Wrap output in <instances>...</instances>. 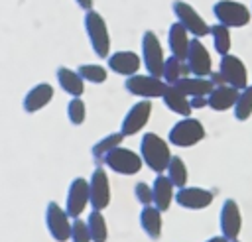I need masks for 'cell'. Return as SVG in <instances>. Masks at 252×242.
Segmentation results:
<instances>
[{"mask_svg": "<svg viewBox=\"0 0 252 242\" xmlns=\"http://www.w3.org/2000/svg\"><path fill=\"white\" fill-rule=\"evenodd\" d=\"M102 161H104L106 167H110L118 175H136L144 165L140 153H136L130 148H122V146H118L112 151H108L102 157Z\"/></svg>", "mask_w": 252, "mask_h": 242, "instance_id": "52a82bcc", "label": "cell"}, {"mask_svg": "<svg viewBox=\"0 0 252 242\" xmlns=\"http://www.w3.org/2000/svg\"><path fill=\"white\" fill-rule=\"evenodd\" d=\"M51 98H53V87L49 83H37L28 91L22 106L28 114H33V112H39L41 108H45L51 102Z\"/></svg>", "mask_w": 252, "mask_h": 242, "instance_id": "ac0fdd59", "label": "cell"}, {"mask_svg": "<svg viewBox=\"0 0 252 242\" xmlns=\"http://www.w3.org/2000/svg\"><path fill=\"white\" fill-rule=\"evenodd\" d=\"M185 63H187L189 75H193V77H209L213 73L211 53L199 37H193L189 41V51H187Z\"/></svg>", "mask_w": 252, "mask_h": 242, "instance_id": "30bf717a", "label": "cell"}, {"mask_svg": "<svg viewBox=\"0 0 252 242\" xmlns=\"http://www.w3.org/2000/svg\"><path fill=\"white\" fill-rule=\"evenodd\" d=\"M219 73L224 81V85H230L238 91L246 89L248 87V71H246V65L240 57L236 55H222L220 57V63H219Z\"/></svg>", "mask_w": 252, "mask_h": 242, "instance_id": "8fae6325", "label": "cell"}, {"mask_svg": "<svg viewBox=\"0 0 252 242\" xmlns=\"http://www.w3.org/2000/svg\"><path fill=\"white\" fill-rule=\"evenodd\" d=\"M175 87L181 92H185L189 98H193V96H209L211 91L215 89V85H213V81L209 77H193V75H187V77L179 79L175 83Z\"/></svg>", "mask_w": 252, "mask_h": 242, "instance_id": "7402d4cb", "label": "cell"}, {"mask_svg": "<svg viewBox=\"0 0 252 242\" xmlns=\"http://www.w3.org/2000/svg\"><path fill=\"white\" fill-rule=\"evenodd\" d=\"M150 116H152V102L146 98H140L136 104L130 106V110L122 118V124H120L122 136L128 138V136L142 132V128L150 122Z\"/></svg>", "mask_w": 252, "mask_h": 242, "instance_id": "7c38bea8", "label": "cell"}, {"mask_svg": "<svg viewBox=\"0 0 252 242\" xmlns=\"http://www.w3.org/2000/svg\"><path fill=\"white\" fill-rule=\"evenodd\" d=\"M134 195H136V201L142 205V207H148V205H154V193H152V185L140 181L134 185Z\"/></svg>", "mask_w": 252, "mask_h": 242, "instance_id": "e575fe53", "label": "cell"}, {"mask_svg": "<svg viewBox=\"0 0 252 242\" xmlns=\"http://www.w3.org/2000/svg\"><path fill=\"white\" fill-rule=\"evenodd\" d=\"M89 199L93 211H104L110 205V181L102 167H94L89 179Z\"/></svg>", "mask_w": 252, "mask_h": 242, "instance_id": "5bb4252c", "label": "cell"}, {"mask_svg": "<svg viewBox=\"0 0 252 242\" xmlns=\"http://www.w3.org/2000/svg\"><path fill=\"white\" fill-rule=\"evenodd\" d=\"M122 140H124V136H122L120 130H118V132H112V134H108V136H104V138H100V140L93 146V155H94L96 159H102L108 151H112L114 148L122 146Z\"/></svg>", "mask_w": 252, "mask_h": 242, "instance_id": "1f68e13d", "label": "cell"}, {"mask_svg": "<svg viewBox=\"0 0 252 242\" xmlns=\"http://www.w3.org/2000/svg\"><path fill=\"white\" fill-rule=\"evenodd\" d=\"M67 118L75 126H81L85 122V118H87V106H85V102H83L81 96H73L69 100V104H67Z\"/></svg>", "mask_w": 252, "mask_h": 242, "instance_id": "d6a6232c", "label": "cell"}, {"mask_svg": "<svg viewBox=\"0 0 252 242\" xmlns=\"http://www.w3.org/2000/svg\"><path fill=\"white\" fill-rule=\"evenodd\" d=\"M87 205H91V199H89V179L85 177H75L71 183H69V189H67V199H65V211L71 218H79Z\"/></svg>", "mask_w": 252, "mask_h": 242, "instance_id": "4fadbf2b", "label": "cell"}, {"mask_svg": "<svg viewBox=\"0 0 252 242\" xmlns=\"http://www.w3.org/2000/svg\"><path fill=\"white\" fill-rule=\"evenodd\" d=\"M238 89L230 87V85H217L211 94L207 96L209 100V108H213L215 112H226L230 108H234V102L238 98Z\"/></svg>", "mask_w": 252, "mask_h": 242, "instance_id": "d6986e66", "label": "cell"}, {"mask_svg": "<svg viewBox=\"0 0 252 242\" xmlns=\"http://www.w3.org/2000/svg\"><path fill=\"white\" fill-rule=\"evenodd\" d=\"M167 138H169V144L177 148H191L205 138V126L201 124L199 118L185 116L169 128Z\"/></svg>", "mask_w": 252, "mask_h": 242, "instance_id": "3957f363", "label": "cell"}, {"mask_svg": "<svg viewBox=\"0 0 252 242\" xmlns=\"http://www.w3.org/2000/svg\"><path fill=\"white\" fill-rule=\"evenodd\" d=\"M167 177L169 181L173 183L175 189H181L187 185V179H189V171H187V165L185 161L179 157V155H171L169 163H167Z\"/></svg>", "mask_w": 252, "mask_h": 242, "instance_id": "83f0119b", "label": "cell"}, {"mask_svg": "<svg viewBox=\"0 0 252 242\" xmlns=\"http://www.w3.org/2000/svg\"><path fill=\"white\" fill-rule=\"evenodd\" d=\"M77 73L81 75L83 81L93 83V85H100V83H104V81L108 79L106 67H102V65H98V63H85V65H81V67L77 69Z\"/></svg>", "mask_w": 252, "mask_h": 242, "instance_id": "4dcf8cb0", "label": "cell"}, {"mask_svg": "<svg viewBox=\"0 0 252 242\" xmlns=\"http://www.w3.org/2000/svg\"><path fill=\"white\" fill-rule=\"evenodd\" d=\"M179 207L189 209V211H201L205 207H209L215 201L213 191L205 189V187H193V185H185L181 189L175 191V199H173Z\"/></svg>", "mask_w": 252, "mask_h": 242, "instance_id": "9a60e30c", "label": "cell"}, {"mask_svg": "<svg viewBox=\"0 0 252 242\" xmlns=\"http://www.w3.org/2000/svg\"><path fill=\"white\" fill-rule=\"evenodd\" d=\"M173 183L169 181V177L167 175H156V179H154V183H152V193H154V207L158 209V211H161V212H165L169 207H171V203H173V199H175V195H173Z\"/></svg>", "mask_w": 252, "mask_h": 242, "instance_id": "ffe728a7", "label": "cell"}, {"mask_svg": "<svg viewBox=\"0 0 252 242\" xmlns=\"http://www.w3.org/2000/svg\"><path fill=\"white\" fill-rule=\"evenodd\" d=\"M140 226L142 230L152 238V240H158L161 236V211H158L154 205H148V207H142L140 211Z\"/></svg>", "mask_w": 252, "mask_h": 242, "instance_id": "d4e9b609", "label": "cell"}, {"mask_svg": "<svg viewBox=\"0 0 252 242\" xmlns=\"http://www.w3.org/2000/svg\"><path fill=\"white\" fill-rule=\"evenodd\" d=\"M55 75H57L59 87H61L67 94H71V96H81V94L85 92V81L81 79V75H79L77 71H73V69H69V67H57Z\"/></svg>", "mask_w": 252, "mask_h": 242, "instance_id": "cb8c5ba5", "label": "cell"}, {"mask_svg": "<svg viewBox=\"0 0 252 242\" xmlns=\"http://www.w3.org/2000/svg\"><path fill=\"white\" fill-rule=\"evenodd\" d=\"M71 242H93L87 220H83V218L71 220Z\"/></svg>", "mask_w": 252, "mask_h": 242, "instance_id": "836d02e7", "label": "cell"}, {"mask_svg": "<svg viewBox=\"0 0 252 242\" xmlns=\"http://www.w3.org/2000/svg\"><path fill=\"white\" fill-rule=\"evenodd\" d=\"M213 14L217 18V24H222L226 28H244L250 22V10L242 2L236 0H219L213 6Z\"/></svg>", "mask_w": 252, "mask_h": 242, "instance_id": "5b68a950", "label": "cell"}, {"mask_svg": "<svg viewBox=\"0 0 252 242\" xmlns=\"http://www.w3.org/2000/svg\"><path fill=\"white\" fill-rule=\"evenodd\" d=\"M189 75V69H187V63L183 59H177V57H169L165 59L163 63V71H161V79L167 83V85H175L179 79L187 77Z\"/></svg>", "mask_w": 252, "mask_h": 242, "instance_id": "484cf974", "label": "cell"}, {"mask_svg": "<svg viewBox=\"0 0 252 242\" xmlns=\"http://www.w3.org/2000/svg\"><path fill=\"white\" fill-rule=\"evenodd\" d=\"M234 118L238 122H244L252 116V85H248L246 89H242L238 92V98L234 102Z\"/></svg>", "mask_w": 252, "mask_h": 242, "instance_id": "f546056e", "label": "cell"}, {"mask_svg": "<svg viewBox=\"0 0 252 242\" xmlns=\"http://www.w3.org/2000/svg\"><path fill=\"white\" fill-rule=\"evenodd\" d=\"M45 226L55 242L71 240V216L55 201H49L45 207Z\"/></svg>", "mask_w": 252, "mask_h": 242, "instance_id": "9c48e42d", "label": "cell"}, {"mask_svg": "<svg viewBox=\"0 0 252 242\" xmlns=\"http://www.w3.org/2000/svg\"><path fill=\"white\" fill-rule=\"evenodd\" d=\"M142 67V57L130 49H122V51H114L108 55V69L114 71L116 75H124V77H132L140 71Z\"/></svg>", "mask_w": 252, "mask_h": 242, "instance_id": "e0dca14e", "label": "cell"}, {"mask_svg": "<svg viewBox=\"0 0 252 242\" xmlns=\"http://www.w3.org/2000/svg\"><path fill=\"white\" fill-rule=\"evenodd\" d=\"M124 89L138 96V98H146V100H152V98H161L165 89H167V83L161 79V77H154V75H132V77H126L124 81Z\"/></svg>", "mask_w": 252, "mask_h": 242, "instance_id": "277c9868", "label": "cell"}, {"mask_svg": "<svg viewBox=\"0 0 252 242\" xmlns=\"http://www.w3.org/2000/svg\"><path fill=\"white\" fill-rule=\"evenodd\" d=\"M87 224H89V232H91L93 242H106L108 224H106V218H104L102 211H91V214L87 216Z\"/></svg>", "mask_w": 252, "mask_h": 242, "instance_id": "4316f807", "label": "cell"}, {"mask_svg": "<svg viewBox=\"0 0 252 242\" xmlns=\"http://www.w3.org/2000/svg\"><path fill=\"white\" fill-rule=\"evenodd\" d=\"M189 31L179 24V22H173L167 30V45H169V51L173 57L177 59H183L187 57V51H189Z\"/></svg>", "mask_w": 252, "mask_h": 242, "instance_id": "44dd1931", "label": "cell"}, {"mask_svg": "<svg viewBox=\"0 0 252 242\" xmlns=\"http://www.w3.org/2000/svg\"><path fill=\"white\" fill-rule=\"evenodd\" d=\"M75 2H77V6H79V8H83L85 12L93 10V0H75Z\"/></svg>", "mask_w": 252, "mask_h": 242, "instance_id": "8d00e7d4", "label": "cell"}, {"mask_svg": "<svg viewBox=\"0 0 252 242\" xmlns=\"http://www.w3.org/2000/svg\"><path fill=\"white\" fill-rule=\"evenodd\" d=\"M219 226H220V234L226 236L228 240H236L242 228V214H240V207L234 199H226L220 207L219 212Z\"/></svg>", "mask_w": 252, "mask_h": 242, "instance_id": "2e32d148", "label": "cell"}, {"mask_svg": "<svg viewBox=\"0 0 252 242\" xmlns=\"http://www.w3.org/2000/svg\"><path fill=\"white\" fill-rule=\"evenodd\" d=\"M207 242H230L226 236H222V234H219V236H211Z\"/></svg>", "mask_w": 252, "mask_h": 242, "instance_id": "74e56055", "label": "cell"}, {"mask_svg": "<svg viewBox=\"0 0 252 242\" xmlns=\"http://www.w3.org/2000/svg\"><path fill=\"white\" fill-rule=\"evenodd\" d=\"M85 31H87V37L91 41V47H93L94 55L100 57V59L108 57V53H110V31H108L106 20L96 10L85 12Z\"/></svg>", "mask_w": 252, "mask_h": 242, "instance_id": "7a4b0ae2", "label": "cell"}, {"mask_svg": "<svg viewBox=\"0 0 252 242\" xmlns=\"http://www.w3.org/2000/svg\"><path fill=\"white\" fill-rule=\"evenodd\" d=\"M230 242H240V240H238V238H236V240H230Z\"/></svg>", "mask_w": 252, "mask_h": 242, "instance_id": "f35d334b", "label": "cell"}, {"mask_svg": "<svg viewBox=\"0 0 252 242\" xmlns=\"http://www.w3.org/2000/svg\"><path fill=\"white\" fill-rule=\"evenodd\" d=\"M171 8H173V14H175L177 22L189 31V35L199 37V39H201L203 35H209L211 26L205 22V18H203L191 4H187V2H183V0H175V2L171 4Z\"/></svg>", "mask_w": 252, "mask_h": 242, "instance_id": "ba28073f", "label": "cell"}, {"mask_svg": "<svg viewBox=\"0 0 252 242\" xmlns=\"http://www.w3.org/2000/svg\"><path fill=\"white\" fill-rule=\"evenodd\" d=\"M209 35L213 37V45H215V51L222 57L226 53H230V28L222 26V24H215L211 26V31Z\"/></svg>", "mask_w": 252, "mask_h": 242, "instance_id": "f1b7e54d", "label": "cell"}, {"mask_svg": "<svg viewBox=\"0 0 252 242\" xmlns=\"http://www.w3.org/2000/svg\"><path fill=\"white\" fill-rule=\"evenodd\" d=\"M140 155H142V161L159 175L167 169V163L171 159L169 142H165L154 132H146L140 140Z\"/></svg>", "mask_w": 252, "mask_h": 242, "instance_id": "6da1fadb", "label": "cell"}, {"mask_svg": "<svg viewBox=\"0 0 252 242\" xmlns=\"http://www.w3.org/2000/svg\"><path fill=\"white\" fill-rule=\"evenodd\" d=\"M161 100H163V104H165L171 112L179 114L181 118L191 116V110H193V108H191L189 96H187L185 92H181L175 85H167V89H165V92H163Z\"/></svg>", "mask_w": 252, "mask_h": 242, "instance_id": "603a6c76", "label": "cell"}, {"mask_svg": "<svg viewBox=\"0 0 252 242\" xmlns=\"http://www.w3.org/2000/svg\"><path fill=\"white\" fill-rule=\"evenodd\" d=\"M140 47H142V63H144L148 75L161 77L165 55H163V47L159 43V37L152 30H148V31H144V35L140 39Z\"/></svg>", "mask_w": 252, "mask_h": 242, "instance_id": "8992f818", "label": "cell"}, {"mask_svg": "<svg viewBox=\"0 0 252 242\" xmlns=\"http://www.w3.org/2000/svg\"><path fill=\"white\" fill-rule=\"evenodd\" d=\"M189 102H191V108L195 110V108H203V106H209V100H207V96H193V98H189Z\"/></svg>", "mask_w": 252, "mask_h": 242, "instance_id": "d590c367", "label": "cell"}]
</instances>
